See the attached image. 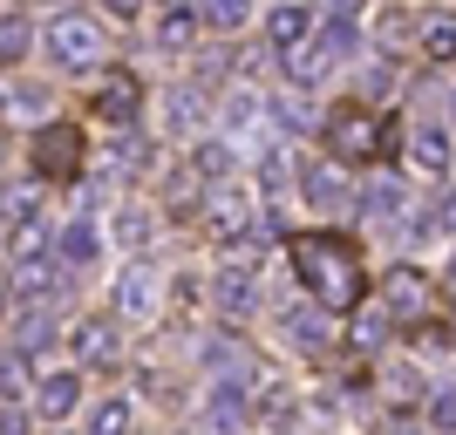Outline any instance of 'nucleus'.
Returning <instances> with one entry per match:
<instances>
[{
	"label": "nucleus",
	"instance_id": "nucleus-26",
	"mask_svg": "<svg viewBox=\"0 0 456 435\" xmlns=\"http://www.w3.org/2000/svg\"><path fill=\"white\" fill-rule=\"evenodd\" d=\"M259 109H266V95L259 89H232L225 95V130H252V123H259ZM273 116V109H266Z\"/></svg>",
	"mask_w": 456,
	"mask_h": 435
},
{
	"label": "nucleus",
	"instance_id": "nucleus-25",
	"mask_svg": "<svg viewBox=\"0 0 456 435\" xmlns=\"http://www.w3.org/2000/svg\"><path fill=\"white\" fill-rule=\"evenodd\" d=\"M14 341H20V354L48 347V341H55V306H28V313H20V326H14Z\"/></svg>",
	"mask_w": 456,
	"mask_h": 435
},
{
	"label": "nucleus",
	"instance_id": "nucleus-28",
	"mask_svg": "<svg viewBox=\"0 0 456 435\" xmlns=\"http://www.w3.org/2000/svg\"><path fill=\"white\" fill-rule=\"evenodd\" d=\"M28 388H41V381H28V360H20V354H0V401L14 408Z\"/></svg>",
	"mask_w": 456,
	"mask_h": 435
},
{
	"label": "nucleus",
	"instance_id": "nucleus-22",
	"mask_svg": "<svg viewBox=\"0 0 456 435\" xmlns=\"http://www.w3.org/2000/svg\"><path fill=\"white\" fill-rule=\"evenodd\" d=\"M89 435H136V408L123 395L95 401V408H89Z\"/></svg>",
	"mask_w": 456,
	"mask_h": 435
},
{
	"label": "nucleus",
	"instance_id": "nucleus-29",
	"mask_svg": "<svg viewBox=\"0 0 456 435\" xmlns=\"http://www.w3.org/2000/svg\"><path fill=\"white\" fill-rule=\"evenodd\" d=\"M191 171L205 177V190H211L218 177L232 171V150H225V143H198V150H191Z\"/></svg>",
	"mask_w": 456,
	"mask_h": 435
},
{
	"label": "nucleus",
	"instance_id": "nucleus-34",
	"mask_svg": "<svg viewBox=\"0 0 456 435\" xmlns=\"http://www.w3.org/2000/svg\"><path fill=\"white\" fill-rule=\"evenodd\" d=\"M429 429H456V388H436V401H429Z\"/></svg>",
	"mask_w": 456,
	"mask_h": 435
},
{
	"label": "nucleus",
	"instance_id": "nucleus-30",
	"mask_svg": "<svg viewBox=\"0 0 456 435\" xmlns=\"http://www.w3.org/2000/svg\"><path fill=\"white\" fill-rule=\"evenodd\" d=\"M205 14L211 35H232V28H246V0H211V7H198Z\"/></svg>",
	"mask_w": 456,
	"mask_h": 435
},
{
	"label": "nucleus",
	"instance_id": "nucleus-37",
	"mask_svg": "<svg viewBox=\"0 0 456 435\" xmlns=\"http://www.w3.org/2000/svg\"><path fill=\"white\" fill-rule=\"evenodd\" d=\"M416 341H422V347H450V326H443V320H429V326L416 334Z\"/></svg>",
	"mask_w": 456,
	"mask_h": 435
},
{
	"label": "nucleus",
	"instance_id": "nucleus-31",
	"mask_svg": "<svg viewBox=\"0 0 456 435\" xmlns=\"http://www.w3.org/2000/svg\"><path fill=\"white\" fill-rule=\"evenodd\" d=\"M116 238H123V246H143V238H151V211H143V205H130V211H123V218H116Z\"/></svg>",
	"mask_w": 456,
	"mask_h": 435
},
{
	"label": "nucleus",
	"instance_id": "nucleus-13",
	"mask_svg": "<svg viewBox=\"0 0 456 435\" xmlns=\"http://www.w3.org/2000/svg\"><path fill=\"white\" fill-rule=\"evenodd\" d=\"M409 171H422V177H450V136H443L436 123H422V130L409 136Z\"/></svg>",
	"mask_w": 456,
	"mask_h": 435
},
{
	"label": "nucleus",
	"instance_id": "nucleus-4",
	"mask_svg": "<svg viewBox=\"0 0 456 435\" xmlns=\"http://www.w3.org/2000/svg\"><path fill=\"white\" fill-rule=\"evenodd\" d=\"M41 48H48L55 68H95V61H102V20H95L89 7H61V14L48 20Z\"/></svg>",
	"mask_w": 456,
	"mask_h": 435
},
{
	"label": "nucleus",
	"instance_id": "nucleus-20",
	"mask_svg": "<svg viewBox=\"0 0 456 435\" xmlns=\"http://www.w3.org/2000/svg\"><path fill=\"white\" fill-rule=\"evenodd\" d=\"M362 218H368V225H395V218H402V184H395V177H375V184L362 190Z\"/></svg>",
	"mask_w": 456,
	"mask_h": 435
},
{
	"label": "nucleus",
	"instance_id": "nucleus-11",
	"mask_svg": "<svg viewBox=\"0 0 456 435\" xmlns=\"http://www.w3.org/2000/svg\"><path fill=\"white\" fill-rule=\"evenodd\" d=\"M314 28H321V20H314V7L286 0V7H273V14H266V48H293V55H300L306 41H314Z\"/></svg>",
	"mask_w": 456,
	"mask_h": 435
},
{
	"label": "nucleus",
	"instance_id": "nucleus-5",
	"mask_svg": "<svg viewBox=\"0 0 456 435\" xmlns=\"http://www.w3.org/2000/svg\"><path fill=\"white\" fill-rule=\"evenodd\" d=\"M381 313H388L402 334H422V326L436 320V313H429V279H422L416 265H395V272L381 279Z\"/></svg>",
	"mask_w": 456,
	"mask_h": 435
},
{
	"label": "nucleus",
	"instance_id": "nucleus-33",
	"mask_svg": "<svg viewBox=\"0 0 456 435\" xmlns=\"http://www.w3.org/2000/svg\"><path fill=\"white\" fill-rule=\"evenodd\" d=\"M0 205H7V211H14V225H28V218H41V190L35 184H14V190H7V197H0Z\"/></svg>",
	"mask_w": 456,
	"mask_h": 435
},
{
	"label": "nucleus",
	"instance_id": "nucleus-24",
	"mask_svg": "<svg viewBox=\"0 0 456 435\" xmlns=\"http://www.w3.org/2000/svg\"><path fill=\"white\" fill-rule=\"evenodd\" d=\"M28 48H35V20L20 14V7H14V14H0V68H7V61H20Z\"/></svg>",
	"mask_w": 456,
	"mask_h": 435
},
{
	"label": "nucleus",
	"instance_id": "nucleus-39",
	"mask_svg": "<svg viewBox=\"0 0 456 435\" xmlns=\"http://www.w3.org/2000/svg\"><path fill=\"white\" fill-rule=\"evenodd\" d=\"M7 293H14V286H7V279H0V306H7Z\"/></svg>",
	"mask_w": 456,
	"mask_h": 435
},
{
	"label": "nucleus",
	"instance_id": "nucleus-9",
	"mask_svg": "<svg viewBox=\"0 0 456 435\" xmlns=\"http://www.w3.org/2000/svg\"><path fill=\"white\" fill-rule=\"evenodd\" d=\"M205 231L225 252L239 246V238H252V197H246V190H211V197H205Z\"/></svg>",
	"mask_w": 456,
	"mask_h": 435
},
{
	"label": "nucleus",
	"instance_id": "nucleus-23",
	"mask_svg": "<svg viewBox=\"0 0 456 435\" xmlns=\"http://www.w3.org/2000/svg\"><path fill=\"white\" fill-rule=\"evenodd\" d=\"M35 401H41V415H55V422H61V415L82 401V381H76V375H48V381L35 388Z\"/></svg>",
	"mask_w": 456,
	"mask_h": 435
},
{
	"label": "nucleus",
	"instance_id": "nucleus-18",
	"mask_svg": "<svg viewBox=\"0 0 456 435\" xmlns=\"http://www.w3.org/2000/svg\"><path fill=\"white\" fill-rule=\"evenodd\" d=\"M164 123H171L177 136H191L198 123H205V89L198 82H184V89H171L164 95Z\"/></svg>",
	"mask_w": 456,
	"mask_h": 435
},
{
	"label": "nucleus",
	"instance_id": "nucleus-6",
	"mask_svg": "<svg viewBox=\"0 0 456 435\" xmlns=\"http://www.w3.org/2000/svg\"><path fill=\"white\" fill-rule=\"evenodd\" d=\"M89 109L102 116V123H116V130H130L136 109H143V76L136 68H102V82H95Z\"/></svg>",
	"mask_w": 456,
	"mask_h": 435
},
{
	"label": "nucleus",
	"instance_id": "nucleus-1",
	"mask_svg": "<svg viewBox=\"0 0 456 435\" xmlns=\"http://www.w3.org/2000/svg\"><path fill=\"white\" fill-rule=\"evenodd\" d=\"M286 259L306 279V293L321 300V313H354L362 306V252H354V238H341V231H300L286 246Z\"/></svg>",
	"mask_w": 456,
	"mask_h": 435
},
{
	"label": "nucleus",
	"instance_id": "nucleus-7",
	"mask_svg": "<svg viewBox=\"0 0 456 435\" xmlns=\"http://www.w3.org/2000/svg\"><path fill=\"white\" fill-rule=\"evenodd\" d=\"M82 130L76 123H48V130H35V177L48 184V177H76L82 171Z\"/></svg>",
	"mask_w": 456,
	"mask_h": 435
},
{
	"label": "nucleus",
	"instance_id": "nucleus-17",
	"mask_svg": "<svg viewBox=\"0 0 456 435\" xmlns=\"http://www.w3.org/2000/svg\"><path fill=\"white\" fill-rule=\"evenodd\" d=\"M198 28H205L198 7H157V48H191Z\"/></svg>",
	"mask_w": 456,
	"mask_h": 435
},
{
	"label": "nucleus",
	"instance_id": "nucleus-38",
	"mask_svg": "<svg viewBox=\"0 0 456 435\" xmlns=\"http://www.w3.org/2000/svg\"><path fill=\"white\" fill-rule=\"evenodd\" d=\"M7 109H14V95H7V89H0V116H7Z\"/></svg>",
	"mask_w": 456,
	"mask_h": 435
},
{
	"label": "nucleus",
	"instance_id": "nucleus-32",
	"mask_svg": "<svg viewBox=\"0 0 456 435\" xmlns=\"http://www.w3.org/2000/svg\"><path fill=\"white\" fill-rule=\"evenodd\" d=\"M388 326H395V320H388L381 306H375V313H362V320H354V347H381V341H388Z\"/></svg>",
	"mask_w": 456,
	"mask_h": 435
},
{
	"label": "nucleus",
	"instance_id": "nucleus-12",
	"mask_svg": "<svg viewBox=\"0 0 456 435\" xmlns=\"http://www.w3.org/2000/svg\"><path fill=\"white\" fill-rule=\"evenodd\" d=\"M280 326H286V341H293V347H306V354H327V341H334L327 313H314V306H286V313H280Z\"/></svg>",
	"mask_w": 456,
	"mask_h": 435
},
{
	"label": "nucleus",
	"instance_id": "nucleus-14",
	"mask_svg": "<svg viewBox=\"0 0 456 435\" xmlns=\"http://www.w3.org/2000/svg\"><path fill=\"white\" fill-rule=\"evenodd\" d=\"M55 238H61V225H48V218H28V225H14L7 252H14L20 265H41V259H55Z\"/></svg>",
	"mask_w": 456,
	"mask_h": 435
},
{
	"label": "nucleus",
	"instance_id": "nucleus-3",
	"mask_svg": "<svg viewBox=\"0 0 456 435\" xmlns=\"http://www.w3.org/2000/svg\"><path fill=\"white\" fill-rule=\"evenodd\" d=\"M321 143H327L334 164H375V157L388 150V123H381L368 102H341V109H327Z\"/></svg>",
	"mask_w": 456,
	"mask_h": 435
},
{
	"label": "nucleus",
	"instance_id": "nucleus-36",
	"mask_svg": "<svg viewBox=\"0 0 456 435\" xmlns=\"http://www.w3.org/2000/svg\"><path fill=\"white\" fill-rule=\"evenodd\" d=\"M0 435H28V415H20V408H7V401H0Z\"/></svg>",
	"mask_w": 456,
	"mask_h": 435
},
{
	"label": "nucleus",
	"instance_id": "nucleus-27",
	"mask_svg": "<svg viewBox=\"0 0 456 435\" xmlns=\"http://www.w3.org/2000/svg\"><path fill=\"white\" fill-rule=\"evenodd\" d=\"M198 184H205V177L184 164V171L171 177V190H164V211H171V218H191V205H198Z\"/></svg>",
	"mask_w": 456,
	"mask_h": 435
},
{
	"label": "nucleus",
	"instance_id": "nucleus-8",
	"mask_svg": "<svg viewBox=\"0 0 456 435\" xmlns=\"http://www.w3.org/2000/svg\"><path fill=\"white\" fill-rule=\"evenodd\" d=\"M157 306H164V279H157L151 259H130L123 265V279H116V313L123 320H157Z\"/></svg>",
	"mask_w": 456,
	"mask_h": 435
},
{
	"label": "nucleus",
	"instance_id": "nucleus-10",
	"mask_svg": "<svg viewBox=\"0 0 456 435\" xmlns=\"http://www.w3.org/2000/svg\"><path fill=\"white\" fill-rule=\"evenodd\" d=\"M211 306L225 313V320H252L259 313V286H252V272L246 265H225V272H211Z\"/></svg>",
	"mask_w": 456,
	"mask_h": 435
},
{
	"label": "nucleus",
	"instance_id": "nucleus-21",
	"mask_svg": "<svg viewBox=\"0 0 456 435\" xmlns=\"http://www.w3.org/2000/svg\"><path fill=\"white\" fill-rule=\"evenodd\" d=\"M55 259L69 265V272H82V265L95 259V225H89V218H76V225H61V238H55Z\"/></svg>",
	"mask_w": 456,
	"mask_h": 435
},
{
	"label": "nucleus",
	"instance_id": "nucleus-40",
	"mask_svg": "<svg viewBox=\"0 0 456 435\" xmlns=\"http://www.w3.org/2000/svg\"><path fill=\"white\" fill-rule=\"evenodd\" d=\"M450 313H456V293H450Z\"/></svg>",
	"mask_w": 456,
	"mask_h": 435
},
{
	"label": "nucleus",
	"instance_id": "nucleus-19",
	"mask_svg": "<svg viewBox=\"0 0 456 435\" xmlns=\"http://www.w3.org/2000/svg\"><path fill=\"white\" fill-rule=\"evenodd\" d=\"M416 48H422L429 68H436V61H456V14H429L422 35H416Z\"/></svg>",
	"mask_w": 456,
	"mask_h": 435
},
{
	"label": "nucleus",
	"instance_id": "nucleus-35",
	"mask_svg": "<svg viewBox=\"0 0 456 435\" xmlns=\"http://www.w3.org/2000/svg\"><path fill=\"white\" fill-rule=\"evenodd\" d=\"M259 184H266V190L286 184V150H266V157H259Z\"/></svg>",
	"mask_w": 456,
	"mask_h": 435
},
{
	"label": "nucleus",
	"instance_id": "nucleus-2",
	"mask_svg": "<svg viewBox=\"0 0 456 435\" xmlns=\"http://www.w3.org/2000/svg\"><path fill=\"white\" fill-rule=\"evenodd\" d=\"M354 48H362V14H354V7H327V20L314 28V41L286 61V76H293V89H314V82H327Z\"/></svg>",
	"mask_w": 456,
	"mask_h": 435
},
{
	"label": "nucleus",
	"instance_id": "nucleus-15",
	"mask_svg": "<svg viewBox=\"0 0 456 435\" xmlns=\"http://www.w3.org/2000/svg\"><path fill=\"white\" fill-rule=\"evenodd\" d=\"M69 347H76L82 367H102V360H116V326L95 313V320H82L76 334H69Z\"/></svg>",
	"mask_w": 456,
	"mask_h": 435
},
{
	"label": "nucleus",
	"instance_id": "nucleus-16",
	"mask_svg": "<svg viewBox=\"0 0 456 435\" xmlns=\"http://www.w3.org/2000/svg\"><path fill=\"white\" fill-rule=\"evenodd\" d=\"M300 190H306V205L327 211V218H341V211H347V184H341V171H327V164H314V171L300 177Z\"/></svg>",
	"mask_w": 456,
	"mask_h": 435
}]
</instances>
